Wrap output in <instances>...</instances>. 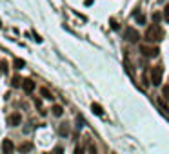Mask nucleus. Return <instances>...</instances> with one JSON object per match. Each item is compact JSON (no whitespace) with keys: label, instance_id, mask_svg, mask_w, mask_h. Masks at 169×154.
<instances>
[{"label":"nucleus","instance_id":"f257e3e1","mask_svg":"<svg viewBox=\"0 0 169 154\" xmlns=\"http://www.w3.org/2000/svg\"><path fill=\"white\" fill-rule=\"evenodd\" d=\"M146 38H147L149 42H160L162 38H164V33H162L158 24H153L151 27H147V31H146Z\"/></svg>","mask_w":169,"mask_h":154},{"label":"nucleus","instance_id":"f03ea898","mask_svg":"<svg viewBox=\"0 0 169 154\" xmlns=\"http://www.w3.org/2000/svg\"><path fill=\"white\" fill-rule=\"evenodd\" d=\"M162 76H164L162 65H157V67L151 69V83H153V85H160V83H162Z\"/></svg>","mask_w":169,"mask_h":154},{"label":"nucleus","instance_id":"7ed1b4c3","mask_svg":"<svg viewBox=\"0 0 169 154\" xmlns=\"http://www.w3.org/2000/svg\"><path fill=\"white\" fill-rule=\"evenodd\" d=\"M124 38H126L127 42H138L140 40V35H138V31L135 29V27H126V31H124Z\"/></svg>","mask_w":169,"mask_h":154},{"label":"nucleus","instance_id":"20e7f679","mask_svg":"<svg viewBox=\"0 0 169 154\" xmlns=\"http://www.w3.org/2000/svg\"><path fill=\"white\" fill-rule=\"evenodd\" d=\"M15 152V143L11 142L9 138H6L2 142V154H13Z\"/></svg>","mask_w":169,"mask_h":154},{"label":"nucleus","instance_id":"39448f33","mask_svg":"<svg viewBox=\"0 0 169 154\" xmlns=\"http://www.w3.org/2000/svg\"><path fill=\"white\" fill-rule=\"evenodd\" d=\"M140 51L144 53V54H146V56H157V54H158V47H151V45H142V47H140Z\"/></svg>","mask_w":169,"mask_h":154},{"label":"nucleus","instance_id":"423d86ee","mask_svg":"<svg viewBox=\"0 0 169 154\" xmlns=\"http://www.w3.org/2000/svg\"><path fill=\"white\" fill-rule=\"evenodd\" d=\"M22 87H24V91H26V92H33L36 85H35V82H33V80L26 78V80H22Z\"/></svg>","mask_w":169,"mask_h":154},{"label":"nucleus","instance_id":"0eeeda50","mask_svg":"<svg viewBox=\"0 0 169 154\" xmlns=\"http://www.w3.org/2000/svg\"><path fill=\"white\" fill-rule=\"evenodd\" d=\"M7 122H9V125H13V127H15V125H20L22 114H20V113H13L9 118H7Z\"/></svg>","mask_w":169,"mask_h":154},{"label":"nucleus","instance_id":"6e6552de","mask_svg":"<svg viewBox=\"0 0 169 154\" xmlns=\"http://www.w3.org/2000/svg\"><path fill=\"white\" fill-rule=\"evenodd\" d=\"M91 111H93L96 116H104V109H102V105H98V103H93V105H91Z\"/></svg>","mask_w":169,"mask_h":154},{"label":"nucleus","instance_id":"1a4fd4ad","mask_svg":"<svg viewBox=\"0 0 169 154\" xmlns=\"http://www.w3.org/2000/svg\"><path fill=\"white\" fill-rule=\"evenodd\" d=\"M58 134L64 136V138H65V136H69V125H67V123H62V125H60V129H58Z\"/></svg>","mask_w":169,"mask_h":154},{"label":"nucleus","instance_id":"9d476101","mask_svg":"<svg viewBox=\"0 0 169 154\" xmlns=\"http://www.w3.org/2000/svg\"><path fill=\"white\" fill-rule=\"evenodd\" d=\"M40 94H42L46 100H53V98H55L53 94H51V91H49V89H46V87H40Z\"/></svg>","mask_w":169,"mask_h":154},{"label":"nucleus","instance_id":"9b49d317","mask_svg":"<svg viewBox=\"0 0 169 154\" xmlns=\"http://www.w3.org/2000/svg\"><path fill=\"white\" fill-rule=\"evenodd\" d=\"M51 111H53L55 116H62V114H64V107H62V105H53Z\"/></svg>","mask_w":169,"mask_h":154},{"label":"nucleus","instance_id":"f8f14e48","mask_svg":"<svg viewBox=\"0 0 169 154\" xmlns=\"http://www.w3.org/2000/svg\"><path fill=\"white\" fill-rule=\"evenodd\" d=\"M31 149H33V145H31V143H22L20 147H18V151H20V152H29Z\"/></svg>","mask_w":169,"mask_h":154},{"label":"nucleus","instance_id":"ddd939ff","mask_svg":"<svg viewBox=\"0 0 169 154\" xmlns=\"http://www.w3.org/2000/svg\"><path fill=\"white\" fill-rule=\"evenodd\" d=\"M24 65H26V62L22 58H15V69H24Z\"/></svg>","mask_w":169,"mask_h":154},{"label":"nucleus","instance_id":"4468645a","mask_svg":"<svg viewBox=\"0 0 169 154\" xmlns=\"http://www.w3.org/2000/svg\"><path fill=\"white\" fill-rule=\"evenodd\" d=\"M0 72H2V74H7V62L6 60L0 62Z\"/></svg>","mask_w":169,"mask_h":154},{"label":"nucleus","instance_id":"2eb2a0df","mask_svg":"<svg viewBox=\"0 0 169 154\" xmlns=\"http://www.w3.org/2000/svg\"><path fill=\"white\" fill-rule=\"evenodd\" d=\"M164 18L169 22V4L166 6V7H164Z\"/></svg>","mask_w":169,"mask_h":154},{"label":"nucleus","instance_id":"dca6fc26","mask_svg":"<svg viewBox=\"0 0 169 154\" xmlns=\"http://www.w3.org/2000/svg\"><path fill=\"white\" fill-rule=\"evenodd\" d=\"M135 18H137V20L140 22V24H144V22H146V16H144V15H138V13L135 15Z\"/></svg>","mask_w":169,"mask_h":154},{"label":"nucleus","instance_id":"f3484780","mask_svg":"<svg viewBox=\"0 0 169 154\" xmlns=\"http://www.w3.org/2000/svg\"><path fill=\"white\" fill-rule=\"evenodd\" d=\"M89 154H98V151H96V147L93 143H89Z\"/></svg>","mask_w":169,"mask_h":154},{"label":"nucleus","instance_id":"a211bd4d","mask_svg":"<svg viewBox=\"0 0 169 154\" xmlns=\"http://www.w3.org/2000/svg\"><path fill=\"white\" fill-rule=\"evenodd\" d=\"M13 85H15V87L22 85V80H20V78H15V80H13Z\"/></svg>","mask_w":169,"mask_h":154},{"label":"nucleus","instance_id":"6ab92c4d","mask_svg":"<svg viewBox=\"0 0 169 154\" xmlns=\"http://www.w3.org/2000/svg\"><path fill=\"white\" fill-rule=\"evenodd\" d=\"M75 154H84V149H82V147H76V149H75Z\"/></svg>","mask_w":169,"mask_h":154},{"label":"nucleus","instance_id":"aec40b11","mask_svg":"<svg viewBox=\"0 0 169 154\" xmlns=\"http://www.w3.org/2000/svg\"><path fill=\"white\" fill-rule=\"evenodd\" d=\"M111 27H113V29H118V24H116L115 20H111Z\"/></svg>","mask_w":169,"mask_h":154},{"label":"nucleus","instance_id":"412c9836","mask_svg":"<svg viewBox=\"0 0 169 154\" xmlns=\"http://www.w3.org/2000/svg\"><path fill=\"white\" fill-rule=\"evenodd\" d=\"M164 96H169V85L167 87H164Z\"/></svg>","mask_w":169,"mask_h":154},{"label":"nucleus","instance_id":"4be33fe9","mask_svg":"<svg viewBox=\"0 0 169 154\" xmlns=\"http://www.w3.org/2000/svg\"><path fill=\"white\" fill-rule=\"evenodd\" d=\"M44 154H49V152H44Z\"/></svg>","mask_w":169,"mask_h":154}]
</instances>
